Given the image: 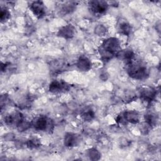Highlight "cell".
Here are the masks:
<instances>
[{
    "label": "cell",
    "mask_w": 161,
    "mask_h": 161,
    "mask_svg": "<svg viewBox=\"0 0 161 161\" xmlns=\"http://www.w3.org/2000/svg\"><path fill=\"white\" fill-rule=\"evenodd\" d=\"M25 144L28 148L35 149V148H39L42 143H41V140L37 137H31L26 140Z\"/></svg>",
    "instance_id": "cell-19"
},
{
    "label": "cell",
    "mask_w": 161,
    "mask_h": 161,
    "mask_svg": "<svg viewBox=\"0 0 161 161\" xmlns=\"http://www.w3.org/2000/svg\"><path fill=\"white\" fill-rule=\"evenodd\" d=\"M121 49L120 41L116 37H109L104 39L98 48L100 58L103 63H107L116 57Z\"/></svg>",
    "instance_id": "cell-1"
},
{
    "label": "cell",
    "mask_w": 161,
    "mask_h": 161,
    "mask_svg": "<svg viewBox=\"0 0 161 161\" xmlns=\"http://www.w3.org/2000/svg\"><path fill=\"white\" fill-rule=\"evenodd\" d=\"M99 77L101 80H103V81H105L108 79V74L106 73V72H103L101 73L100 75H99Z\"/></svg>",
    "instance_id": "cell-26"
},
{
    "label": "cell",
    "mask_w": 161,
    "mask_h": 161,
    "mask_svg": "<svg viewBox=\"0 0 161 161\" xmlns=\"http://www.w3.org/2000/svg\"><path fill=\"white\" fill-rule=\"evenodd\" d=\"M29 8L32 13L38 18L42 19L47 14V8L42 1H35L30 3Z\"/></svg>",
    "instance_id": "cell-9"
},
{
    "label": "cell",
    "mask_w": 161,
    "mask_h": 161,
    "mask_svg": "<svg viewBox=\"0 0 161 161\" xmlns=\"http://www.w3.org/2000/svg\"><path fill=\"white\" fill-rule=\"evenodd\" d=\"M11 18V13L9 10L6 7H1V13H0V19L1 22L4 23L8 21Z\"/></svg>",
    "instance_id": "cell-21"
},
{
    "label": "cell",
    "mask_w": 161,
    "mask_h": 161,
    "mask_svg": "<svg viewBox=\"0 0 161 161\" xmlns=\"http://www.w3.org/2000/svg\"><path fill=\"white\" fill-rule=\"evenodd\" d=\"M126 71L129 77L137 80H145L150 75V69L147 64L135 58L126 64Z\"/></svg>",
    "instance_id": "cell-2"
},
{
    "label": "cell",
    "mask_w": 161,
    "mask_h": 161,
    "mask_svg": "<svg viewBox=\"0 0 161 161\" xmlns=\"http://www.w3.org/2000/svg\"><path fill=\"white\" fill-rule=\"evenodd\" d=\"M75 33V27L71 25V24H68L66 25H64L61 26L57 33V35L58 37L69 40L72 38Z\"/></svg>",
    "instance_id": "cell-11"
},
{
    "label": "cell",
    "mask_w": 161,
    "mask_h": 161,
    "mask_svg": "<svg viewBox=\"0 0 161 161\" xmlns=\"http://www.w3.org/2000/svg\"><path fill=\"white\" fill-rule=\"evenodd\" d=\"M157 89L151 86H142L138 91V96L143 101L150 103L153 101L157 96Z\"/></svg>",
    "instance_id": "cell-6"
},
{
    "label": "cell",
    "mask_w": 161,
    "mask_h": 161,
    "mask_svg": "<svg viewBox=\"0 0 161 161\" xmlns=\"http://www.w3.org/2000/svg\"><path fill=\"white\" fill-rule=\"evenodd\" d=\"M31 127L36 131L52 133L55 128L53 120L45 115H38L31 121Z\"/></svg>",
    "instance_id": "cell-3"
},
{
    "label": "cell",
    "mask_w": 161,
    "mask_h": 161,
    "mask_svg": "<svg viewBox=\"0 0 161 161\" xmlns=\"http://www.w3.org/2000/svg\"><path fill=\"white\" fill-rule=\"evenodd\" d=\"M80 143V136L73 132H67L64 136V145L66 147L72 148L79 145Z\"/></svg>",
    "instance_id": "cell-10"
},
{
    "label": "cell",
    "mask_w": 161,
    "mask_h": 161,
    "mask_svg": "<svg viewBox=\"0 0 161 161\" xmlns=\"http://www.w3.org/2000/svg\"><path fill=\"white\" fill-rule=\"evenodd\" d=\"M108 31V27L104 24H98L97 25L94 29V33L98 36H105Z\"/></svg>",
    "instance_id": "cell-20"
},
{
    "label": "cell",
    "mask_w": 161,
    "mask_h": 161,
    "mask_svg": "<svg viewBox=\"0 0 161 161\" xmlns=\"http://www.w3.org/2000/svg\"><path fill=\"white\" fill-rule=\"evenodd\" d=\"M31 127V121H29L24 119V120L19 125V126L16 128V129L18 130V131L23 132V131H26Z\"/></svg>",
    "instance_id": "cell-22"
},
{
    "label": "cell",
    "mask_w": 161,
    "mask_h": 161,
    "mask_svg": "<svg viewBox=\"0 0 161 161\" xmlns=\"http://www.w3.org/2000/svg\"><path fill=\"white\" fill-rule=\"evenodd\" d=\"M4 139L7 142H12L15 140V135L13 133H8L4 135Z\"/></svg>",
    "instance_id": "cell-25"
},
{
    "label": "cell",
    "mask_w": 161,
    "mask_h": 161,
    "mask_svg": "<svg viewBox=\"0 0 161 161\" xmlns=\"http://www.w3.org/2000/svg\"><path fill=\"white\" fill-rule=\"evenodd\" d=\"M75 65L79 70L86 72L92 69V64L89 57L86 55H80L75 62Z\"/></svg>",
    "instance_id": "cell-12"
},
{
    "label": "cell",
    "mask_w": 161,
    "mask_h": 161,
    "mask_svg": "<svg viewBox=\"0 0 161 161\" xmlns=\"http://www.w3.org/2000/svg\"><path fill=\"white\" fill-rule=\"evenodd\" d=\"M145 122L148 124L151 128H153L157 125V117L153 113H147L144 115Z\"/></svg>",
    "instance_id": "cell-18"
},
{
    "label": "cell",
    "mask_w": 161,
    "mask_h": 161,
    "mask_svg": "<svg viewBox=\"0 0 161 161\" xmlns=\"http://www.w3.org/2000/svg\"><path fill=\"white\" fill-rule=\"evenodd\" d=\"M70 85L63 80H53L48 86L49 92L53 94H60L68 91Z\"/></svg>",
    "instance_id": "cell-8"
},
{
    "label": "cell",
    "mask_w": 161,
    "mask_h": 161,
    "mask_svg": "<svg viewBox=\"0 0 161 161\" xmlns=\"http://www.w3.org/2000/svg\"><path fill=\"white\" fill-rule=\"evenodd\" d=\"M118 32L125 36H129L132 31V26L130 23L125 18H119L116 23Z\"/></svg>",
    "instance_id": "cell-13"
},
{
    "label": "cell",
    "mask_w": 161,
    "mask_h": 161,
    "mask_svg": "<svg viewBox=\"0 0 161 161\" xmlns=\"http://www.w3.org/2000/svg\"><path fill=\"white\" fill-rule=\"evenodd\" d=\"M80 117L84 121L89 122L94 118L95 113L92 108H86L82 111L80 113Z\"/></svg>",
    "instance_id": "cell-16"
},
{
    "label": "cell",
    "mask_w": 161,
    "mask_h": 161,
    "mask_svg": "<svg viewBox=\"0 0 161 161\" xmlns=\"http://www.w3.org/2000/svg\"><path fill=\"white\" fill-rule=\"evenodd\" d=\"M76 8V2L67 1L62 4L60 12L64 14H67L72 13Z\"/></svg>",
    "instance_id": "cell-15"
},
{
    "label": "cell",
    "mask_w": 161,
    "mask_h": 161,
    "mask_svg": "<svg viewBox=\"0 0 161 161\" xmlns=\"http://www.w3.org/2000/svg\"><path fill=\"white\" fill-rule=\"evenodd\" d=\"M88 9L94 16H102L104 14L109 8V3L106 1L94 0L88 2Z\"/></svg>",
    "instance_id": "cell-5"
},
{
    "label": "cell",
    "mask_w": 161,
    "mask_h": 161,
    "mask_svg": "<svg viewBox=\"0 0 161 161\" xmlns=\"http://www.w3.org/2000/svg\"><path fill=\"white\" fill-rule=\"evenodd\" d=\"M140 114L136 110H125L117 115L115 118L118 125L125 126L128 123L138 124L140 123Z\"/></svg>",
    "instance_id": "cell-4"
},
{
    "label": "cell",
    "mask_w": 161,
    "mask_h": 161,
    "mask_svg": "<svg viewBox=\"0 0 161 161\" xmlns=\"http://www.w3.org/2000/svg\"><path fill=\"white\" fill-rule=\"evenodd\" d=\"M23 114L19 111H14L8 114L4 119V123L9 127L17 128L24 120Z\"/></svg>",
    "instance_id": "cell-7"
},
{
    "label": "cell",
    "mask_w": 161,
    "mask_h": 161,
    "mask_svg": "<svg viewBox=\"0 0 161 161\" xmlns=\"http://www.w3.org/2000/svg\"><path fill=\"white\" fill-rule=\"evenodd\" d=\"M86 155L91 160H98L101 157V152L94 147L89 148L86 152Z\"/></svg>",
    "instance_id": "cell-17"
},
{
    "label": "cell",
    "mask_w": 161,
    "mask_h": 161,
    "mask_svg": "<svg viewBox=\"0 0 161 161\" xmlns=\"http://www.w3.org/2000/svg\"><path fill=\"white\" fill-rule=\"evenodd\" d=\"M150 129H152V128L148 124H147L145 121L139 125V130L140 132L143 135L148 134Z\"/></svg>",
    "instance_id": "cell-24"
},
{
    "label": "cell",
    "mask_w": 161,
    "mask_h": 161,
    "mask_svg": "<svg viewBox=\"0 0 161 161\" xmlns=\"http://www.w3.org/2000/svg\"><path fill=\"white\" fill-rule=\"evenodd\" d=\"M116 57L126 64L130 62L135 57V52L131 48L121 49L116 55Z\"/></svg>",
    "instance_id": "cell-14"
},
{
    "label": "cell",
    "mask_w": 161,
    "mask_h": 161,
    "mask_svg": "<svg viewBox=\"0 0 161 161\" xmlns=\"http://www.w3.org/2000/svg\"><path fill=\"white\" fill-rule=\"evenodd\" d=\"M136 94H135L133 92H128L125 94V95L123 96V101H125L126 103H128L136 99Z\"/></svg>",
    "instance_id": "cell-23"
}]
</instances>
